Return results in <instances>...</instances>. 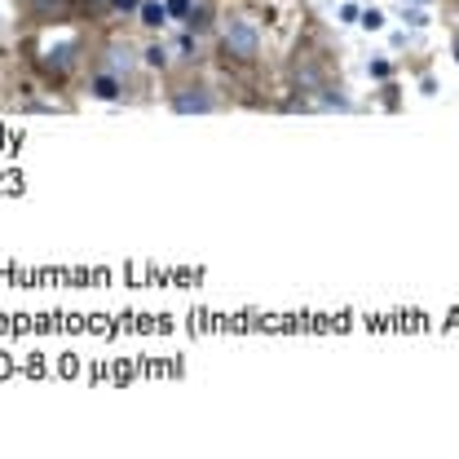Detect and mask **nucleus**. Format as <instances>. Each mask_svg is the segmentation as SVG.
I'll use <instances>...</instances> for the list:
<instances>
[{
    "label": "nucleus",
    "instance_id": "f257e3e1",
    "mask_svg": "<svg viewBox=\"0 0 459 459\" xmlns=\"http://www.w3.org/2000/svg\"><path fill=\"white\" fill-rule=\"evenodd\" d=\"M221 49L230 58H243V62H252V58L261 53V31L252 27L248 18H230L225 31H221Z\"/></svg>",
    "mask_w": 459,
    "mask_h": 459
},
{
    "label": "nucleus",
    "instance_id": "f03ea898",
    "mask_svg": "<svg viewBox=\"0 0 459 459\" xmlns=\"http://www.w3.org/2000/svg\"><path fill=\"white\" fill-rule=\"evenodd\" d=\"M173 106H177L181 115H190V111H199V115H203V111H212V98H208V93H181Z\"/></svg>",
    "mask_w": 459,
    "mask_h": 459
},
{
    "label": "nucleus",
    "instance_id": "7ed1b4c3",
    "mask_svg": "<svg viewBox=\"0 0 459 459\" xmlns=\"http://www.w3.org/2000/svg\"><path fill=\"white\" fill-rule=\"evenodd\" d=\"M89 93H93V98H102V102H115L119 98V80L115 76H93Z\"/></svg>",
    "mask_w": 459,
    "mask_h": 459
},
{
    "label": "nucleus",
    "instance_id": "20e7f679",
    "mask_svg": "<svg viewBox=\"0 0 459 459\" xmlns=\"http://www.w3.org/2000/svg\"><path fill=\"white\" fill-rule=\"evenodd\" d=\"M137 14H141V22H146V27H164V22H168V5H155V0H146Z\"/></svg>",
    "mask_w": 459,
    "mask_h": 459
},
{
    "label": "nucleus",
    "instance_id": "39448f33",
    "mask_svg": "<svg viewBox=\"0 0 459 459\" xmlns=\"http://www.w3.org/2000/svg\"><path fill=\"white\" fill-rule=\"evenodd\" d=\"M132 62H137L132 49H124V44H115V49H111V71H132Z\"/></svg>",
    "mask_w": 459,
    "mask_h": 459
},
{
    "label": "nucleus",
    "instance_id": "423d86ee",
    "mask_svg": "<svg viewBox=\"0 0 459 459\" xmlns=\"http://www.w3.org/2000/svg\"><path fill=\"white\" fill-rule=\"evenodd\" d=\"M358 22H362L367 31H380V27H384V14H380V9H367V14H362Z\"/></svg>",
    "mask_w": 459,
    "mask_h": 459
},
{
    "label": "nucleus",
    "instance_id": "0eeeda50",
    "mask_svg": "<svg viewBox=\"0 0 459 459\" xmlns=\"http://www.w3.org/2000/svg\"><path fill=\"white\" fill-rule=\"evenodd\" d=\"M146 62H150V67H164V62H168V49H164V44H150V49H146Z\"/></svg>",
    "mask_w": 459,
    "mask_h": 459
},
{
    "label": "nucleus",
    "instance_id": "6e6552de",
    "mask_svg": "<svg viewBox=\"0 0 459 459\" xmlns=\"http://www.w3.org/2000/svg\"><path fill=\"white\" fill-rule=\"evenodd\" d=\"M190 9H195L190 0H168V14L173 18H190Z\"/></svg>",
    "mask_w": 459,
    "mask_h": 459
},
{
    "label": "nucleus",
    "instance_id": "1a4fd4ad",
    "mask_svg": "<svg viewBox=\"0 0 459 459\" xmlns=\"http://www.w3.org/2000/svg\"><path fill=\"white\" fill-rule=\"evenodd\" d=\"M402 18L410 22V27H428V14H424V9H402Z\"/></svg>",
    "mask_w": 459,
    "mask_h": 459
},
{
    "label": "nucleus",
    "instance_id": "9d476101",
    "mask_svg": "<svg viewBox=\"0 0 459 459\" xmlns=\"http://www.w3.org/2000/svg\"><path fill=\"white\" fill-rule=\"evenodd\" d=\"M362 14H358V5H340V22H358Z\"/></svg>",
    "mask_w": 459,
    "mask_h": 459
},
{
    "label": "nucleus",
    "instance_id": "9b49d317",
    "mask_svg": "<svg viewBox=\"0 0 459 459\" xmlns=\"http://www.w3.org/2000/svg\"><path fill=\"white\" fill-rule=\"evenodd\" d=\"M119 9H141V0H115Z\"/></svg>",
    "mask_w": 459,
    "mask_h": 459
}]
</instances>
